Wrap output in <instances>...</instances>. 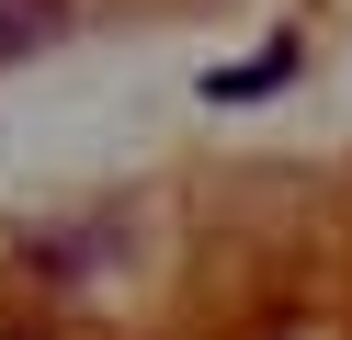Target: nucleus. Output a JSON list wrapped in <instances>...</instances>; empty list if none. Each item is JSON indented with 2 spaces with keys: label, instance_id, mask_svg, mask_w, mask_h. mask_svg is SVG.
<instances>
[{
  "label": "nucleus",
  "instance_id": "nucleus-1",
  "mask_svg": "<svg viewBox=\"0 0 352 340\" xmlns=\"http://www.w3.org/2000/svg\"><path fill=\"white\" fill-rule=\"evenodd\" d=\"M69 0H0V68H23V57H46V45H69Z\"/></svg>",
  "mask_w": 352,
  "mask_h": 340
},
{
  "label": "nucleus",
  "instance_id": "nucleus-2",
  "mask_svg": "<svg viewBox=\"0 0 352 340\" xmlns=\"http://www.w3.org/2000/svg\"><path fill=\"white\" fill-rule=\"evenodd\" d=\"M284 80H296V45H261V57L216 68V80H205V102H261V91H284Z\"/></svg>",
  "mask_w": 352,
  "mask_h": 340
}]
</instances>
